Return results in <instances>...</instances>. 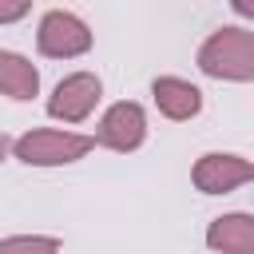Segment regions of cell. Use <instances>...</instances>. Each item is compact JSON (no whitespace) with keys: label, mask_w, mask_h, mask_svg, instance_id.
Returning a JSON list of instances; mask_svg holds the SVG:
<instances>
[{"label":"cell","mask_w":254,"mask_h":254,"mask_svg":"<svg viewBox=\"0 0 254 254\" xmlns=\"http://www.w3.org/2000/svg\"><path fill=\"white\" fill-rule=\"evenodd\" d=\"M194 64L206 79L218 83H254V28L246 24H222L214 28L198 52Z\"/></svg>","instance_id":"cell-1"},{"label":"cell","mask_w":254,"mask_h":254,"mask_svg":"<svg viewBox=\"0 0 254 254\" xmlns=\"http://www.w3.org/2000/svg\"><path fill=\"white\" fill-rule=\"evenodd\" d=\"M95 151V139L71 127H32L12 139V159L24 167H71Z\"/></svg>","instance_id":"cell-2"},{"label":"cell","mask_w":254,"mask_h":254,"mask_svg":"<svg viewBox=\"0 0 254 254\" xmlns=\"http://www.w3.org/2000/svg\"><path fill=\"white\" fill-rule=\"evenodd\" d=\"M95 44V32L87 28L83 16L67 8H48L36 24V52L44 60H79Z\"/></svg>","instance_id":"cell-3"},{"label":"cell","mask_w":254,"mask_h":254,"mask_svg":"<svg viewBox=\"0 0 254 254\" xmlns=\"http://www.w3.org/2000/svg\"><path fill=\"white\" fill-rule=\"evenodd\" d=\"M99 99H103V79L95 71H67L52 87L44 111H48V119H56L64 127H75V123H87L95 115Z\"/></svg>","instance_id":"cell-4"},{"label":"cell","mask_w":254,"mask_h":254,"mask_svg":"<svg viewBox=\"0 0 254 254\" xmlns=\"http://www.w3.org/2000/svg\"><path fill=\"white\" fill-rule=\"evenodd\" d=\"M147 111H143V103H135V99H119V103H111L103 115H99V123H95V147H107V151H115V155H131V151H139L143 143H147Z\"/></svg>","instance_id":"cell-5"},{"label":"cell","mask_w":254,"mask_h":254,"mask_svg":"<svg viewBox=\"0 0 254 254\" xmlns=\"http://www.w3.org/2000/svg\"><path fill=\"white\" fill-rule=\"evenodd\" d=\"M190 183L202 194H230L246 183H254V159L234 151H206L190 167Z\"/></svg>","instance_id":"cell-6"},{"label":"cell","mask_w":254,"mask_h":254,"mask_svg":"<svg viewBox=\"0 0 254 254\" xmlns=\"http://www.w3.org/2000/svg\"><path fill=\"white\" fill-rule=\"evenodd\" d=\"M151 103L159 107L163 119L187 123L202 111V91H198V83H190L183 75H155L151 79Z\"/></svg>","instance_id":"cell-7"},{"label":"cell","mask_w":254,"mask_h":254,"mask_svg":"<svg viewBox=\"0 0 254 254\" xmlns=\"http://www.w3.org/2000/svg\"><path fill=\"white\" fill-rule=\"evenodd\" d=\"M210 254H254V214L250 210H226L210 218L202 234Z\"/></svg>","instance_id":"cell-8"},{"label":"cell","mask_w":254,"mask_h":254,"mask_svg":"<svg viewBox=\"0 0 254 254\" xmlns=\"http://www.w3.org/2000/svg\"><path fill=\"white\" fill-rule=\"evenodd\" d=\"M0 95L16 103H32L40 95V67L12 48H0Z\"/></svg>","instance_id":"cell-9"},{"label":"cell","mask_w":254,"mask_h":254,"mask_svg":"<svg viewBox=\"0 0 254 254\" xmlns=\"http://www.w3.org/2000/svg\"><path fill=\"white\" fill-rule=\"evenodd\" d=\"M64 242L56 234H8L0 238V254H60Z\"/></svg>","instance_id":"cell-10"},{"label":"cell","mask_w":254,"mask_h":254,"mask_svg":"<svg viewBox=\"0 0 254 254\" xmlns=\"http://www.w3.org/2000/svg\"><path fill=\"white\" fill-rule=\"evenodd\" d=\"M32 16V0H0V28L4 24H20Z\"/></svg>","instance_id":"cell-11"},{"label":"cell","mask_w":254,"mask_h":254,"mask_svg":"<svg viewBox=\"0 0 254 254\" xmlns=\"http://www.w3.org/2000/svg\"><path fill=\"white\" fill-rule=\"evenodd\" d=\"M230 12H234L246 28H254V0H230Z\"/></svg>","instance_id":"cell-12"},{"label":"cell","mask_w":254,"mask_h":254,"mask_svg":"<svg viewBox=\"0 0 254 254\" xmlns=\"http://www.w3.org/2000/svg\"><path fill=\"white\" fill-rule=\"evenodd\" d=\"M4 159H12V135L0 131V163H4Z\"/></svg>","instance_id":"cell-13"}]
</instances>
